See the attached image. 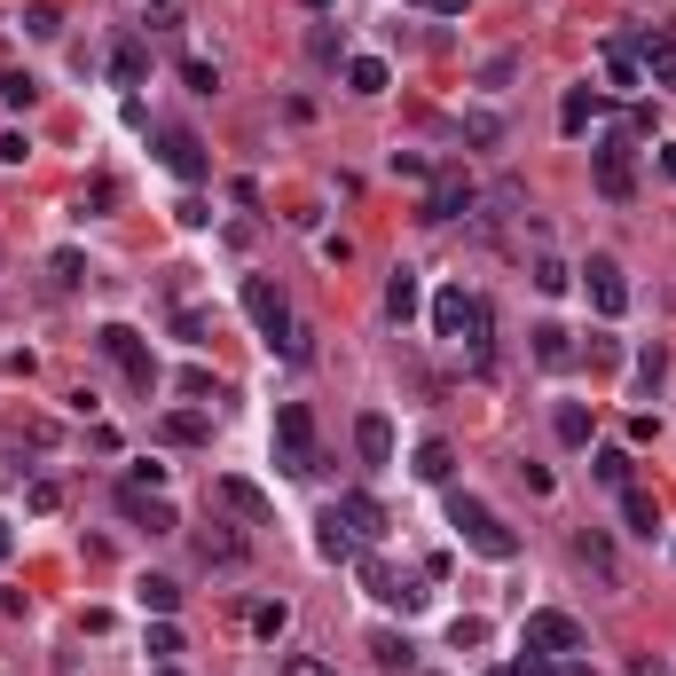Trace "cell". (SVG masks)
I'll list each match as a JSON object with an SVG mask.
<instances>
[{
    "label": "cell",
    "mask_w": 676,
    "mask_h": 676,
    "mask_svg": "<svg viewBox=\"0 0 676 676\" xmlns=\"http://www.w3.org/2000/svg\"><path fill=\"white\" fill-rule=\"evenodd\" d=\"M370 661H378V668H410V637L378 629V637H370Z\"/></svg>",
    "instance_id": "obj_32"
},
{
    "label": "cell",
    "mask_w": 676,
    "mask_h": 676,
    "mask_svg": "<svg viewBox=\"0 0 676 676\" xmlns=\"http://www.w3.org/2000/svg\"><path fill=\"white\" fill-rule=\"evenodd\" d=\"M354 543H362V535H354L347 519H338V512H323V535H315V551H323L330 566H347V559H354Z\"/></svg>",
    "instance_id": "obj_19"
},
{
    "label": "cell",
    "mask_w": 676,
    "mask_h": 676,
    "mask_svg": "<svg viewBox=\"0 0 676 676\" xmlns=\"http://www.w3.org/2000/svg\"><path fill=\"white\" fill-rule=\"evenodd\" d=\"M158 433H165V441H174V449H197V441H213V425L197 417V410H174V417H165Z\"/></svg>",
    "instance_id": "obj_23"
},
{
    "label": "cell",
    "mask_w": 676,
    "mask_h": 676,
    "mask_svg": "<svg viewBox=\"0 0 676 676\" xmlns=\"http://www.w3.org/2000/svg\"><path fill=\"white\" fill-rule=\"evenodd\" d=\"M551 676H590V668H583V661H559V668H551Z\"/></svg>",
    "instance_id": "obj_51"
},
{
    "label": "cell",
    "mask_w": 676,
    "mask_h": 676,
    "mask_svg": "<svg viewBox=\"0 0 676 676\" xmlns=\"http://www.w3.org/2000/svg\"><path fill=\"white\" fill-rule=\"evenodd\" d=\"M496 308H488V299H464V330H456V347H472V354H480L488 362V347H496Z\"/></svg>",
    "instance_id": "obj_17"
},
{
    "label": "cell",
    "mask_w": 676,
    "mask_h": 676,
    "mask_svg": "<svg viewBox=\"0 0 676 676\" xmlns=\"http://www.w3.org/2000/svg\"><path fill=\"white\" fill-rule=\"evenodd\" d=\"M158 676H181V668H158Z\"/></svg>",
    "instance_id": "obj_54"
},
{
    "label": "cell",
    "mask_w": 676,
    "mask_h": 676,
    "mask_svg": "<svg viewBox=\"0 0 676 676\" xmlns=\"http://www.w3.org/2000/svg\"><path fill=\"white\" fill-rule=\"evenodd\" d=\"M410 472H417V480H433V488H441V480H449V472H456V449H449V441H425Z\"/></svg>",
    "instance_id": "obj_25"
},
{
    "label": "cell",
    "mask_w": 676,
    "mask_h": 676,
    "mask_svg": "<svg viewBox=\"0 0 676 676\" xmlns=\"http://www.w3.org/2000/svg\"><path fill=\"white\" fill-rule=\"evenodd\" d=\"M308 55H315V63H338V32H330V24L308 32Z\"/></svg>",
    "instance_id": "obj_42"
},
{
    "label": "cell",
    "mask_w": 676,
    "mask_h": 676,
    "mask_svg": "<svg viewBox=\"0 0 676 676\" xmlns=\"http://www.w3.org/2000/svg\"><path fill=\"white\" fill-rule=\"evenodd\" d=\"M284 622H291V605H284V598L252 605V629H260V637H284Z\"/></svg>",
    "instance_id": "obj_36"
},
{
    "label": "cell",
    "mask_w": 676,
    "mask_h": 676,
    "mask_svg": "<svg viewBox=\"0 0 676 676\" xmlns=\"http://www.w3.org/2000/svg\"><path fill=\"white\" fill-rule=\"evenodd\" d=\"M111 79H118V87H142V79H150V48H142V40H118V48H111Z\"/></svg>",
    "instance_id": "obj_20"
},
{
    "label": "cell",
    "mask_w": 676,
    "mask_h": 676,
    "mask_svg": "<svg viewBox=\"0 0 676 676\" xmlns=\"http://www.w3.org/2000/svg\"><path fill=\"white\" fill-rule=\"evenodd\" d=\"M661 174H668V181H676V142H668V150H661Z\"/></svg>",
    "instance_id": "obj_52"
},
{
    "label": "cell",
    "mask_w": 676,
    "mask_h": 676,
    "mask_svg": "<svg viewBox=\"0 0 676 676\" xmlns=\"http://www.w3.org/2000/svg\"><path fill=\"white\" fill-rule=\"evenodd\" d=\"M95 347H103V354L126 370V386H134V393H158V386H165V370H158V354H150V338H142V330L103 323V330H95Z\"/></svg>",
    "instance_id": "obj_2"
},
{
    "label": "cell",
    "mask_w": 676,
    "mask_h": 676,
    "mask_svg": "<svg viewBox=\"0 0 676 676\" xmlns=\"http://www.w3.org/2000/svg\"><path fill=\"white\" fill-rule=\"evenodd\" d=\"M535 362H543V370H566V362H574V338H566L559 323H543V330H535Z\"/></svg>",
    "instance_id": "obj_26"
},
{
    "label": "cell",
    "mask_w": 676,
    "mask_h": 676,
    "mask_svg": "<svg viewBox=\"0 0 676 676\" xmlns=\"http://www.w3.org/2000/svg\"><path fill=\"white\" fill-rule=\"evenodd\" d=\"M472 205H480V189H472L464 165H441V174L425 181V221H464Z\"/></svg>",
    "instance_id": "obj_5"
},
{
    "label": "cell",
    "mask_w": 676,
    "mask_h": 676,
    "mask_svg": "<svg viewBox=\"0 0 676 676\" xmlns=\"http://www.w3.org/2000/svg\"><path fill=\"white\" fill-rule=\"evenodd\" d=\"M174 330L189 338V347H213V315H189V308H181V323H174Z\"/></svg>",
    "instance_id": "obj_41"
},
{
    "label": "cell",
    "mask_w": 676,
    "mask_h": 676,
    "mask_svg": "<svg viewBox=\"0 0 676 676\" xmlns=\"http://www.w3.org/2000/svg\"><path fill=\"white\" fill-rule=\"evenodd\" d=\"M126 480H134V488H158V480H165V464H158V456H142V464H126Z\"/></svg>",
    "instance_id": "obj_47"
},
{
    "label": "cell",
    "mask_w": 676,
    "mask_h": 676,
    "mask_svg": "<svg viewBox=\"0 0 676 676\" xmlns=\"http://www.w3.org/2000/svg\"><path fill=\"white\" fill-rule=\"evenodd\" d=\"M24 32H32V40H55L63 16H55V9H32V16H24Z\"/></svg>",
    "instance_id": "obj_45"
},
{
    "label": "cell",
    "mask_w": 676,
    "mask_h": 676,
    "mask_svg": "<svg viewBox=\"0 0 676 676\" xmlns=\"http://www.w3.org/2000/svg\"><path fill=\"white\" fill-rule=\"evenodd\" d=\"M181 72H189V87H197V95H213V87H221V72H213V63H205V55H189V63H181Z\"/></svg>",
    "instance_id": "obj_43"
},
{
    "label": "cell",
    "mask_w": 676,
    "mask_h": 676,
    "mask_svg": "<svg viewBox=\"0 0 676 676\" xmlns=\"http://www.w3.org/2000/svg\"><path fill=\"white\" fill-rule=\"evenodd\" d=\"M464 142H472V150H496V142H503V118H496V111H472V118H464Z\"/></svg>",
    "instance_id": "obj_33"
},
{
    "label": "cell",
    "mask_w": 676,
    "mask_h": 676,
    "mask_svg": "<svg viewBox=\"0 0 676 676\" xmlns=\"http://www.w3.org/2000/svg\"><path fill=\"white\" fill-rule=\"evenodd\" d=\"M181 605V583H165V574H142V614H174Z\"/></svg>",
    "instance_id": "obj_29"
},
{
    "label": "cell",
    "mask_w": 676,
    "mask_h": 676,
    "mask_svg": "<svg viewBox=\"0 0 676 676\" xmlns=\"http://www.w3.org/2000/svg\"><path fill=\"white\" fill-rule=\"evenodd\" d=\"M245 315L260 323L267 347H291V308H284V291L267 284V276H245Z\"/></svg>",
    "instance_id": "obj_6"
},
{
    "label": "cell",
    "mask_w": 676,
    "mask_h": 676,
    "mask_svg": "<svg viewBox=\"0 0 676 676\" xmlns=\"http://www.w3.org/2000/svg\"><path fill=\"white\" fill-rule=\"evenodd\" d=\"M590 174H598V197H614V205H629V197H637V165H629V142H622V134H605V142L590 150Z\"/></svg>",
    "instance_id": "obj_4"
},
{
    "label": "cell",
    "mask_w": 676,
    "mask_h": 676,
    "mask_svg": "<svg viewBox=\"0 0 676 676\" xmlns=\"http://www.w3.org/2000/svg\"><path fill=\"white\" fill-rule=\"evenodd\" d=\"M512 79H519V55H512V48L480 63V87H512Z\"/></svg>",
    "instance_id": "obj_35"
},
{
    "label": "cell",
    "mask_w": 676,
    "mask_h": 676,
    "mask_svg": "<svg viewBox=\"0 0 676 676\" xmlns=\"http://www.w3.org/2000/svg\"><path fill=\"white\" fill-rule=\"evenodd\" d=\"M362 590L378 598V605H401V614H410V605L425 598V590H410V583H401V574H393L386 559H362Z\"/></svg>",
    "instance_id": "obj_13"
},
{
    "label": "cell",
    "mask_w": 676,
    "mask_h": 676,
    "mask_svg": "<svg viewBox=\"0 0 676 676\" xmlns=\"http://www.w3.org/2000/svg\"><path fill=\"white\" fill-rule=\"evenodd\" d=\"M551 425H559V441H566V449H590V410H583V401H559V417H551Z\"/></svg>",
    "instance_id": "obj_28"
},
{
    "label": "cell",
    "mask_w": 676,
    "mask_h": 676,
    "mask_svg": "<svg viewBox=\"0 0 676 676\" xmlns=\"http://www.w3.org/2000/svg\"><path fill=\"white\" fill-rule=\"evenodd\" d=\"M150 653H181V629H174V614H158V622H150Z\"/></svg>",
    "instance_id": "obj_40"
},
{
    "label": "cell",
    "mask_w": 676,
    "mask_h": 676,
    "mask_svg": "<svg viewBox=\"0 0 676 676\" xmlns=\"http://www.w3.org/2000/svg\"><path fill=\"white\" fill-rule=\"evenodd\" d=\"M622 519H629V535H646V543H653V535H661V503L646 488H622Z\"/></svg>",
    "instance_id": "obj_18"
},
{
    "label": "cell",
    "mask_w": 676,
    "mask_h": 676,
    "mask_svg": "<svg viewBox=\"0 0 676 676\" xmlns=\"http://www.w3.org/2000/svg\"><path fill=\"white\" fill-rule=\"evenodd\" d=\"M637 72H646L653 87H676V32H661V24H646V32H637Z\"/></svg>",
    "instance_id": "obj_9"
},
{
    "label": "cell",
    "mask_w": 676,
    "mask_h": 676,
    "mask_svg": "<svg viewBox=\"0 0 676 676\" xmlns=\"http://www.w3.org/2000/svg\"><path fill=\"white\" fill-rule=\"evenodd\" d=\"M197 559H205V566H236V559H245V535H236V527H197Z\"/></svg>",
    "instance_id": "obj_16"
},
{
    "label": "cell",
    "mask_w": 676,
    "mask_h": 676,
    "mask_svg": "<svg viewBox=\"0 0 676 676\" xmlns=\"http://www.w3.org/2000/svg\"><path fill=\"white\" fill-rule=\"evenodd\" d=\"M150 9H165V0H150Z\"/></svg>",
    "instance_id": "obj_55"
},
{
    "label": "cell",
    "mask_w": 676,
    "mask_h": 676,
    "mask_svg": "<svg viewBox=\"0 0 676 676\" xmlns=\"http://www.w3.org/2000/svg\"><path fill=\"white\" fill-rule=\"evenodd\" d=\"M347 87H354V95H386V63H378V55H354V63H347Z\"/></svg>",
    "instance_id": "obj_31"
},
{
    "label": "cell",
    "mask_w": 676,
    "mask_h": 676,
    "mask_svg": "<svg viewBox=\"0 0 676 676\" xmlns=\"http://www.w3.org/2000/svg\"><path fill=\"white\" fill-rule=\"evenodd\" d=\"M32 95H40V87H32L24 72H0V103H32Z\"/></svg>",
    "instance_id": "obj_44"
},
{
    "label": "cell",
    "mask_w": 676,
    "mask_h": 676,
    "mask_svg": "<svg viewBox=\"0 0 676 676\" xmlns=\"http://www.w3.org/2000/svg\"><path fill=\"white\" fill-rule=\"evenodd\" d=\"M284 676H330V661H315V653H291V661H284Z\"/></svg>",
    "instance_id": "obj_48"
},
{
    "label": "cell",
    "mask_w": 676,
    "mask_h": 676,
    "mask_svg": "<svg viewBox=\"0 0 676 676\" xmlns=\"http://www.w3.org/2000/svg\"><path fill=\"white\" fill-rule=\"evenodd\" d=\"M574 559H583L605 590H622V559H614V535L605 527H574Z\"/></svg>",
    "instance_id": "obj_12"
},
{
    "label": "cell",
    "mask_w": 676,
    "mask_h": 676,
    "mask_svg": "<svg viewBox=\"0 0 676 676\" xmlns=\"http://www.w3.org/2000/svg\"><path fill=\"white\" fill-rule=\"evenodd\" d=\"M449 527L464 535V551H480V559H496V566H503V559H519V535L503 527L480 496H449Z\"/></svg>",
    "instance_id": "obj_1"
},
{
    "label": "cell",
    "mask_w": 676,
    "mask_h": 676,
    "mask_svg": "<svg viewBox=\"0 0 676 676\" xmlns=\"http://www.w3.org/2000/svg\"><path fill=\"white\" fill-rule=\"evenodd\" d=\"M590 118H598V95H590V87H566L559 126H566V134H590Z\"/></svg>",
    "instance_id": "obj_24"
},
{
    "label": "cell",
    "mask_w": 676,
    "mask_h": 676,
    "mask_svg": "<svg viewBox=\"0 0 676 676\" xmlns=\"http://www.w3.org/2000/svg\"><path fill=\"white\" fill-rule=\"evenodd\" d=\"M661 378H668V354H661V347H646V354H637V386H646V393H653Z\"/></svg>",
    "instance_id": "obj_39"
},
{
    "label": "cell",
    "mask_w": 676,
    "mask_h": 676,
    "mask_svg": "<svg viewBox=\"0 0 676 676\" xmlns=\"http://www.w3.org/2000/svg\"><path fill=\"white\" fill-rule=\"evenodd\" d=\"M464 299H472L464 284H449L441 299H433V330H441V338H456V330H464Z\"/></svg>",
    "instance_id": "obj_27"
},
{
    "label": "cell",
    "mask_w": 676,
    "mask_h": 676,
    "mask_svg": "<svg viewBox=\"0 0 676 676\" xmlns=\"http://www.w3.org/2000/svg\"><path fill=\"white\" fill-rule=\"evenodd\" d=\"M308 9H330V0H308Z\"/></svg>",
    "instance_id": "obj_53"
},
{
    "label": "cell",
    "mask_w": 676,
    "mask_h": 676,
    "mask_svg": "<svg viewBox=\"0 0 676 676\" xmlns=\"http://www.w3.org/2000/svg\"><path fill=\"white\" fill-rule=\"evenodd\" d=\"M527 653H583V622L559 614V605H535L527 614Z\"/></svg>",
    "instance_id": "obj_7"
},
{
    "label": "cell",
    "mask_w": 676,
    "mask_h": 676,
    "mask_svg": "<svg viewBox=\"0 0 676 676\" xmlns=\"http://www.w3.org/2000/svg\"><path fill=\"white\" fill-rule=\"evenodd\" d=\"M9 551H16V535H9V519H0V566H9Z\"/></svg>",
    "instance_id": "obj_50"
},
{
    "label": "cell",
    "mask_w": 676,
    "mask_h": 676,
    "mask_svg": "<svg viewBox=\"0 0 676 676\" xmlns=\"http://www.w3.org/2000/svg\"><path fill=\"white\" fill-rule=\"evenodd\" d=\"M276 464L291 472V480H308V472H323V456H315V417H308V401H276Z\"/></svg>",
    "instance_id": "obj_3"
},
{
    "label": "cell",
    "mask_w": 676,
    "mask_h": 676,
    "mask_svg": "<svg viewBox=\"0 0 676 676\" xmlns=\"http://www.w3.org/2000/svg\"><path fill=\"white\" fill-rule=\"evenodd\" d=\"M158 150H165V165H174L181 181H205L213 174V158H205V142H197L189 126H158Z\"/></svg>",
    "instance_id": "obj_10"
},
{
    "label": "cell",
    "mask_w": 676,
    "mask_h": 676,
    "mask_svg": "<svg viewBox=\"0 0 676 676\" xmlns=\"http://www.w3.org/2000/svg\"><path fill=\"white\" fill-rule=\"evenodd\" d=\"M213 496L228 503V512H245L252 527H267V519H276V503H267V496H260L252 480H236V472H228V480H213Z\"/></svg>",
    "instance_id": "obj_14"
},
{
    "label": "cell",
    "mask_w": 676,
    "mask_h": 676,
    "mask_svg": "<svg viewBox=\"0 0 676 676\" xmlns=\"http://www.w3.org/2000/svg\"><path fill=\"white\" fill-rule=\"evenodd\" d=\"M118 512H126L134 527H150V535H174V527H181V519H174V503H165L158 488H134V480L118 488Z\"/></svg>",
    "instance_id": "obj_11"
},
{
    "label": "cell",
    "mask_w": 676,
    "mask_h": 676,
    "mask_svg": "<svg viewBox=\"0 0 676 676\" xmlns=\"http://www.w3.org/2000/svg\"><path fill=\"white\" fill-rule=\"evenodd\" d=\"M590 472H598L605 488H629V449H598V456H590Z\"/></svg>",
    "instance_id": "obj_34"
},
{
    "label": "cell",
    "mask_w": 676,
    "mask_h": 676,
    "mask_svg": "<svg viewBox=\"0 0 676 676\" xmlns=\"http://www.w3.org/2000/svg\"><path fill=\"white\" fill-rule=\"evenodd\" d=\"M330 512H338V519H347V527L362 535V543H378V535H386V512H378V503H370L362 488H347V496H338V503H330Z\"/></svg>",
    "instance_id": "obj_15"
},
{
    "label": "cell",
    "mask_w": 676,
    "mask_h": 676,
    "mask_svg": "<svg viewBox=\"0 0 676 676\" xmlns=\"http://www.w3.org/2000/svg\"><path fill=\"white\" fill-rule=\"evenodd\" d=\"M605 79L614 87H637L646 72H637V55H629V40H605Z\"/></svg>",
    "instance_id": "obj_30"
},
{
    "label": "cell",
    "mask_w": 676,
    "mask_h": 676,
    "mask_svg": "<svg viewBox=\"0 0 676 676\" xmlns=\"http://www.w3.org/2000/svg\"><path fill=\"white\" fill-rule=\"evenodd\" d=\"M566 284H574V276H566V267H559L551 252H543V260H535V291H551V299H559Z\"/></svg>",
    "instance_id": "obj_38"
},
{
    "label": "cell",
    "mask_w": 676,
    "mask_h": 676,
    "mask_svg": "<svg viewBox=\"0 0 676 676\" xmlns=\"http://www.w3.org/2000/svg\"><path fill=\"white\" fill-rule=\"evenodd\" d=\"M386 315H393V323L417 315V267H393V276H386Z\"/></svg>",
    "instance_id": "obj_22"
},
{
    "label": "cell",
    "mask_w": 676,
    "mask_h": 676,
    "mask_svg": "<svg viewBox=\"0 0 676 676\" xmlns=\"http://www.w3.org/2000/svg\"><path fill=\"white\" fill-rule=\"evenodd\" d=\"M583 291H590V308L614 323L622 308H629V276H622V260H605V252H590V267H583Z\"/></svg>",
    "instance_id": "obj_8"
},
{
    "label": "cell",
    "mask_w": 676,
    "mask_h": 676,
    "mask_svg": "<svg viewBox=\"0 0 676 676\" xmlns=\"http://www.w3.org/2000/svg\"><path fill=\"white\" fill-rule=\"evenodd\" d=\"M410 9H433V16H464L472 0H410Z\"/></svg>",
    "instance_id": "obj_49"
},
{
    "label": "cell",
    "mask_w": 676,
    "mask_h": 676,
    "mask_svg": "<svg viewBox=\"0 0 676 676\" xmlns=\"http://www.w3.org/2000/svg\"><path fill=\"white\" fill-rule=\"evenodd\" d=\"M393 174H410V181H433V165H425L417 150H393Z\"/></svg>",
    "instance_id": "obj_46"
},
{
    "label": "cell",
    "mask_w": 676,
    "mask_h": 676,
    "mask_svg": "<svg viewBox=\"0 0 676 676\" xmlns=\"http://www.w3.org/2000/svg\"><path fill=\"white\" fill-rule=\"evenodd\" d=\"M354 449H362V464H393V425L386 417H362L354 425Z\"/></svg>",
    "instance_id": "obj_21"
},
{
    "label": "cell",
    "mask_w": 676,
    "mask_h": 676,
    "mask_svg": "<svg viewBox=\"0 0 676 676\" xmlns=\"http://www.w3.org/2000/svg\"><path fill=\"white\" fill-rule=\"evenodd\" d=\"M16 441L24 449H55V425L48 417H16Z\"/></svg>",
    "instance_id": "obj_37"
}]
</instances>
